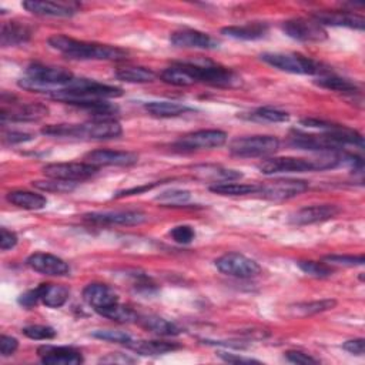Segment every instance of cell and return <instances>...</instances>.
<instances>
[{"mask_svg":"<svg viewBox=\"0 0 365 365\" xmlns=\"http://www.w3.org/2000/svg\"><path fill=\"white\" fill-rule=\"evenodd\" d=\"M49 46L73 60H123L128 57V51L117 46L89 43L65 35L51 36Z\"/></svg>","mask_w":365,"mask_h":365,"instance_id":"1","label":"cell"},{"mask_svg":"<svg viewBox=\"0 0 365 365\" xmlns=\"http://www.w3.org/2000/svg\"><path fill=\"white\" fill-rule=\"evenodd\" d=\"M123 133L114 118H94L83 125H51L42 129V135L50 137H70L86 140H110Z\"/></svg>","mask_w":365,"mask_h":365,"instance_id":"2","label":"cell"},{"mask_svg":"<svg viewBox=\"0 0 365 365\" xmlns=\"http://www.w3.org/2000/svg\"><path fill=\"white\" fill-rule=\"evenodd\" d=\"M120 96H123V90L120 87L103 85L90 79H76V78L69 83L66 89L50 94L53 100L62 101L75 107L83 103L116 99Z\"/></svg>","mask_w":365,"mask_h":365,"instance_id":"3","label":"cell"},{"mask_svg":"<svg viewBox=\"0 0 365 365\" xmlns=\"http://www.w3.org/2000/svg\"><path fill=\"white\" fill-rule=\"evenodd\" d=\"M73 79L75 76L63 68L33 63L26 69V76L20 79L18 85L29 92L51 94L66 89Z\"/></svg>","mask_w":365,"mask_h":365,"instance_id":"4","label":"cell"},{"mask_svg":"<svg viewBox=\"0 0 365 365\" xmlns=\"http://www.w3.org/2000/svg\"><path fill=\"white\" fill-rule=\"evenodd\" d=\"M263 62L278 69L281 72L292 75H307V76H324L328 70L323 68L316 60L297 53H264L260 56Z\"/></svg>","mask_w":365,"mask_h":365,"instance_id":"5","label":"cell"},{"mask_svg":"<svg viewBox=\"0 0 365 365\" xmlns=\"http://www.w3.org/2000/svg\"><path fill=\"white\" fill-rule=\"evenodd\" d=\"M280 140L274 136L238 137L230 143V153L237 157H266L276 153Z\"/></svg>","mask_w":365,"mask_h":365,"instance_id":"6","label":"cell"},{"mask_svg":"<svg viewBox=\"0 0 365 365\" xmlns=\"http://www.w3.org/2000/svg\"><path fill=\"white\" fill-rule=\"evenodd\" d=\"M190 73L196 78L197 83H207L216 87H233L240 83V78L230 69L214 65L211 62L206 63H189L185 62Z\"/></svg>","mask_w":365,"mask_h":365,"instance_id":"7","label":"cell"},{"mask_svg":"<svg viewBox=\"0 0 365 365\" xmlns=\"http://www.w3.org/2000/svg\"><path fill=\"white\" fill-rule=\"evenodd\" d=\"M216 267L225 276L234 278H254L261 274V267L254 260L240 253H227L216 260Z\"/></svg>","mask_w":365,"mask_h":365,"instance_id":"8","label":"cell"},{"mask_svg":"<svg viewBox=\"0 0 365 365\" xmlns=\"http://www.w3.org/2000/svg\"><path fill=\"white\" fill-rule=\"evenodd\" d=\"M281 29L288 37L298 42H323L327 39L326 29L313 18H297L285 20L283 22Z\"/></svg>","mask_w":365,"mask_h":365,"instance_id":"9","label":"cell"},{"mask_svg":"<svg viewBox=\"0 0 365 365\" xmlns=\"http://www.w3.org/2000/svg\"><path fill=\"white\" fill-rule=\"evenodd\" d=\"M309 190V182L304 180H292V178H280L274 180L268 185H260V192L261 197L267 200H274V202H283V200H290L294 199L304 192Z\"/></svg>","mask_w":365,"mask_h":365,"instance_id":"10","label":"cell"},{"mask_svg":"<svg viewBox=\"0 0 365 365\" xmlns=\"http://www.w3.org/2000/svg\"><path fill=\"white\" fill-rule=\"evenodd\" d=\"M46 177L58 178L66 181H83L94 177L99 173V167L89 163H53L43 167Z\"/></svg>","mask_w":365,"mask_h":365,"instance_id":"11","label":"cell"},{"mask_svg":"<svg viewBox=\"0 0 365 365\" xmlns=\"http://www.w3.org/2000/svg\"><path fill=\"white\" fill-rule=\"evenodd\" d=\"M227 142V135L221 130H199L194 133L185 135L175 143V147L185 151L217 149L224 146Z\"/></svg>","mask_w":365,"mask_h":365,"instance_id":"12","label":"cell"},{"mask_svg":"<svg viewBox=\"0 0 365 365\" xmlns=\"http://www.w3.org/2000/svg\"><path fill=\"white\" fill-rule=\"evenodd\" d=\"M147 214L140 210H117L85 214V220L103 225H140L147 221Z\"/></svg>","mask_w":365,"mask_h":365,"instance_id":"13","label":"cell"},{"mask_svg":"<svg viewBox=\"0 0 365 365\" xmlns=\"http://www.w3.org/2000/svg\"><path fill=\"white\" fill-rule=\"evenodd\" d=\"M290 144L299 150L321 151V153H335L341 151V146L328 135H306L301 132H294L290 136Z\"/></svg>","mask_w":365,"mask_h":365,"instance_id":"14","label":"cell"},{"mask_svg":"<svg viewBox=\"0 0 365 365\" xmlns=\"http://www.w3.org/2000/svg\"><path fill=\"white\" fill-rule=\"evenodd\" d=\"M341 213V209L335 204H318L299 209L292 213L288 221L294 225H309L316 223H323L335 218Z\"/></svg>","mask_w":365,"mask_h":365,"instance_id":"15","label":"cell"},{"mask_svg":"<svg viewBox=\"0 0 365 365\" xmlns=\"http://www.w3.org/2000/svg\"><path fill=\"white\" fill-rule=\"evenodd\" d=\"M86 163L103 167V166H116V167H130L139 161V156L133 151H118V150H94L85 156Z\"/></svg>","mask_w":365,"mask_h":365,"instance_id":"16","label":"cell"},{"mask_svg":"<svg viewBox=\"0 0 365 365\" xmlns=\"http://www.w3.org/2000/svg\"><path fill=\"white\" fill-rule=\"evenodd\" d=\"M27 12L46 18H72L79 12L78 4L65 2H42V0H27L22 5Z\"/></svg>","mask_w":365,"mask_h":365,"instance_id":"17","label":"cell"},{"mask_svg":"<svg viewBox=\"0 0 365 365\" xmlns=\"http://www.w3.org/2000/svg\"><path fill=\"white\" fill-rule=\"evenodd\" d=\"M26 264L36 273L50 277H63L70 273L69 264L57 256L46 254V253H35L32 254Z\"/></svg>","mask_w":365,"mask_h":365,"instance_id":"18","label":"cell"},{"mask_svg":"<svg viewBox=\"0 0 365 365\" xmlns=\"http://www.w3.org/2000/svg\"><path fill=\"white\" fill-rule=\"evenodd\" d=\"M43 364L47 365H79L83 362V355L72 347L43 345L37 349Z\"/></svg>","mask_w":365,"mask_h":365,"instance_id":"19","label":"cell"},{"mask_svg":"<svg viewBox=\"0 0 365 365\" xmlns=\"http://www.w3.org/2000/svg\"><path fill=\"white\" fill-rule=\"evenodd\" d=\"M170 42L175 47H185V49L210 50V49L218 47V43L210 35L194 29H182L171 33Z\"/></svg>","mask_w":365,"mask_h":365,"instance_id":"20","label":"cell"},{"mask_svg":"<svg viewBox=\"0 0 365 365\" xmlns=\"http://www.w3.org/2000/svg\"><path fill=\"white\" fill-rule=\"evenodd\" d=\"M83 299L97 313L111 304L118 302V295L110 285L93 283L83 290Z\"/></svg>","mask_w":365,"mask_h":365,"instance_id":"21","label":"cell"},{"mask_svg":"<svg viewBox=\"0 0 365 365\" xmlns=\"http://www.w3.org/2000/svg\"><path fill=\"white\" fill-rule=\"evenodd\" d=\"M316 22L324 26H337V27H349L355 30L365 29V19L347 12H318L311 16Z\"/></svg>","mask_w":365,"mask_h":365,"instance_id":"22","label":"cell"},{"mask_svg":"<svg viewBox=\"0 0 365 365\" xmlns=\"http://www.w3.org/2000/svg\"><path fill=\"white\" fill-rule=\"evenodd\" d=\"M49 114V107L42 103H27L11 110H2V123L6 121H37Z\"/></svg>","mask_w":365,"mask_h":365,"instance_id":"23","label":"cell"},{"mask_svg":"<svg viewBox=\"0 0 365 365\" xmlns=\"http://www.w3.org/2000/svg\"><path fill=\"white\" fill-rule=\"evenodd\" d=\"M33 36V29L19 20H11L4 25L2 27V35H0V43L4 47H11V46H19L26 42H29Z\"/></svg>","mask_w":365,"mask_h":365,"instance_id":"24","label":"cell"},{"mask_svg":"<svg viewBox=\"0 0 365 365\" xmlns=\"http://www.w3.org/2000/svg\"><path fill=\"white\" fill-rule=\"evenodd\" d=\"M221 33L235 40H260L268 33V25L263 22H253L242 26H227Z\"/></svg>","mask_w":365,"mask_h":365,"instance_id":"25","label":"cell"},{"mask_svg":"<svg viewBox=\"0 0 365 365\" xmlns=\"http://www.w3.org/2000/svg\"><path fill=\"white\" fill-rule=\"evenodd\" d=\"M37 288L40 292V302L50 309L65 306L70 295V290L62 284H40Z\"/></svg>","mask_w":365,"mask_h":365,"instance_id":"26","label":"cell"},{"mask_svg":"<svg viewBox=\"0 0 365 365\" xmlns=\"http://www.w3.org/2000/svg\"><path fill=\"white\" fill-rule=\"evenodd\" d=\"M160 79L171 86H178V87H189L197 83L196 78L190 73L187 66L182 63H175L167 69H164L160 73Z\"/></svg>","mask_w":365,"mask_h":365,"instance_id":"27","label":"cell"},{"mask_svg":"<svg viewBox=\"0 0 365 365\" xmlns=\"http://www.w3.org/2000/svg\"><path fill=\"white\" fill-rule=\"evenodd\" d=\"M193 171L199 178L214 181V185L216 182H227L242 177V174L237 170H230V168H224L221 166H213V164L196 166Z\"/></svg>","mask_w":365,"mask_h":365,"instance_id":"28","label":"cell"},{"mask_svg":"<svg viewBox=\"0 0 365 365\" xmlns=\"http://www.w3.org/2000/svg\"><path fill=\"white\" fill-rule=\"evenodd\" d=\"M144 110L153 117L170 118L192 111L193 109L177 101H149L144 104Z\"/></svg>","mask_w":365,"mask_h":365,"instance_id":"29","label":"cell"},{"mask_svg":"<svg viewBox=\"0 0 365 365\" xmlns=\"http://www.w3.org/2000/svg\"><path fill=\"white\" fill-rule=\"evenodd\" d=\"M6 200L11 204L23 210H42L47 204V200L44 196L32 193V192H23V190L8 193Z\"/></svg>","mask_w":365,"mask_h":365,"instance_id":"30","label":"cell"},{"mask_svg":"<svg viewBox=\"0 0 365 365\" xmlns=\"http://www.w3.org/2000/svg\"><path fill=\"white\" fill-rule=\"evenodd\" d=\"M137 323L147 331L154 333L161 337H174L181 333V330L171 321L157 317V316H144L139 317Z\"/></svg>","mask_w":365,"mask_h":365,"instance_id":"31","label":"cell"},{"mask_svg":"<svg viewBox=\"0 0 365 365\" xmlns=\"http://www.w3.org/2000/svg\"><path fill=\"white\" fill-rule=\"evenodd\" d=\"M211 193L218 196H247V194H259L260 185H238V182H216L209 187Z\"/></svg>","mask_w":365,"mask_h":365,"instance_id":"32","label":"cell"},{"mask_svg":"<svg viewBox=\"0 0 365 365\" xmlns=\"http://www.w3.org/2000/svg\"><path fill=\"white\" fill-rule=\"evenodd\" d=\"M337 301L331 299V298H326V299H320V301H310V302H299L292 306L290 310L294 316H299V317H309V316H314V314H320L324 311H330L333 309H335Z\"/></svg>","mask_w":365,"mask_h":365,"instance_id":"33","label":"cell"},{"mask_svg":"<svg viewBox=\"0 0 365 365\" xmlns=\"http://www.w3.org/2000/svg\"><path fill=\"white\" fill-rule=\"evenodd\" d=\"M101 317L104 318H109L111 321H116V323H120V324H129V323H137L139 320V314L128 307V306H123V304L120 302H116V304H111V306L97 311Z\"/></svg>","mask_w":365,"mask_h":365,"instance_id":"34","label":"cell"},{"mask_svg":"<svg viewBox=\"0 0 365 365\" xmlns=\"http://www.w3.org/2000/svg\"><path fill=\"white\" fill-rule=\"evenodd\" d=\"M128 347L140 355H161L180 348V345L166 341H132Z\"/></svg>","mask_w":365,"mask_h":365,"instance_id":"35","label":"cell"},{"mask_svg":"<svg viewBox=\"0 0 365 365\" xmlns=\"http://www.w3.org/2000/svg\"><path fill=\"white\" fill-rule=\"evenodd\" d=\"M116 78L126 83H151L156 80V73L146 68L128 66L116 72Z\"/></svg>","mask_w":365,"mask_h":365,"instance_id":"36","label":"cell"},{"mask_svg":"<svg viewBox=\"0 0 365 365\" xmlns=\"http://www.w3.org/2000/svg\"><path fill=\"white\" fill-rule=\"evenodd\" d=\"M316 85L323 89H328L338 93H345V94H355L358 92V86L354 82L338 76H331V75L320 76L316 80Z\"/></svg>","mask_w":365,"mask_h":365,"instance_id":"37","label":"cell"},{"mask_svg":"<svg viewBox=\"0 0 365 365\" xmlns=\"http://www.w3.org/2000/svg\"><path fill=\"white\" fill-rule=\"evenodd\" d=\"M33 187L42 190V192H47V193H70L76 189L78 182L75 181H66V180H58V178H50L47 177V180H36L32 182Z\"/></svg>","mask_w":365,"mask_h":365,"instance_id":"38","label":"cell"},{"mask_svg":"<svg viewBox=\"0 0 365 365\" xmlns=\"http://www.w3.org/2000/svg\"><path fill=\"white\" fill-rule=\"evenodd\" d=\"M247 118L259 121V123H284V121H288L290 114L273 107H260L249 113Z\"/></svg>","mask_w":365,"mask_h":365,"instance_id":"39","label":"cell"},{"mask_svg":"<svg viewBox=\"0 0 365 365\" xmlns=\"http://www.w3.org/2000/svg\"><path fill=\"white\" fill-rule=\"evenodd\" d=\"M190 199H192L190 192L173 189V190L163 192L160 196L156 197V202H159V203L163 204V206H173V207H177V206L186 204L187 202H190Z\"/></svg>","mask_w":365,"mask_h":365,"instance_id":"40","label":"cell"},{"mask_svg":"<svg viewBox=\"0 0 365 365\" xmlns=\"http://www.w3.org/2000/svg\"><path fill=\"white\" fill-rule=\"evenodd\" d=\"M298 267L302 273L320 280L328 278L334 273V270L327 263H318V261H299Z\"/></svg>","mask_w":365,"mask_h":365,"instance_id":"41","label":"cell"},{"mask_svg":"<svg viewBox=\"0 0 365 365\" xmlns=\"http://www.w3.org/2000/svg\"><path fill=\"white\" fill-rule=\"evenodd\" d=\"M94 338L103 340V341H110V342H116V344H125L129 345L133 338L125 333V331H118V330H97L92 334Z\"/></svg>","mask_w":365,"mask_h":365,"instance_id":"42","label":"cell"},{"mask_svg":"<svg viewBox=\"0 0 365 365\" xmlns=\"http://www.w3.org/2000/svg\"><path fill=\"white\" fill-rule=\"evenodd\" d=\"M22 333L30 338V340H36V341H46V340H53L56 338L57 333L54 328L49 327V326H29L25 327L22 330Z\"/></svg>","mask_w":365,"mask_h":365,"instance_id":"43","label":"cell"},{"mask_svg":"<svg viewBox=\"0 0 365 365\" xmlns=\"http://www.w3.org/2000/svg\"><path fill=\"white\" fill-rule=\"evenodd\" d=\"M324 261L327 264H335V266H347V267H355V266H364L365 257L364 256H341V254H331L326 256Z\"/></svg>","mask_w":365,"mask_h":365,"instance_id":"44","label":"cell"},{"mask_svg":"<svg viewBox=\"0 0 365 365\" xmlns=\"http://www.w3.org/2000/svg\"><path fill=\"white\" fill-rule=\"evenodd\" d=\"M170 237L178 245H190L196 238V231L192 225H177L170 231Z\"/></svg>","mask_w":365,"mask_h":365,"instance_id":"45","label":"cell"},{"mask_svg":"<svg viewBox=\"0 0 365 365\" xmlns=\"http://www.w3.org/2000/svg\"><path fill=\"white\" fill-rule=\"evenodd\" d=\"M19 304L26 309V310H32L35 309L37 304L40 302V292H39V288H33V290H29L26 292H23L20 297H19Z\"/></svg>","mask_w":365,"mask_h":365,"instance_id":"46","label":"cell"},{"mask_svg":"<svg viewBox=\"0 0 365 365\" xmlns=\"http://www.w3.org/2000/svg\"><path fill=\"white\" fill-rule=\"evenodd\" d=\"M18 245V235L6 228H0V249L8 252Z\"/></svg>","mask_w":365,"mask_h":365,"instance_id":"47","label":"cell"},{"mask_svg":"<svg viewBox=\"0 0 365 365\" xmlns=\"http://www.w3.org/2000/svg\"><path fill=\"white\" fill-rule=\"evenodd\" d=\"M18 348H19V342L16 338L9 335L0 337V354H2V357H11L12 354H15Z\"/></svg>","mask_w":365,"mask_h":365,"instance_id":"48","label":"cell"},{"mask_svg":"<svg viewBox=\"0 0 365 365\" xmlns=\"http://www.w3.org/2000/svg\"><path fill=\"white\" fill-rule=\"evenodd\" d=\"M285 358L287 361L292 362V364H317L318 359L313 358L311 355L302 352V351H288L285 352Z\"/></svg>","mask_w":365,"mask_h":365,"instance_id":"49","label":"cell"},{"mask_svg":"<svg viewBox=\"0 0 365 365\" xmlns=\"http://www.w3.org/2000/svg\"><path fill=\"white\" fill-rule=\"evenodd\" d=\"M33 140V136L23 132H9L4 135V142L6 144H20Z\"/></svg>","mask_w":365,"mask_h":365,"instance_id":"50","label":"cell"},{"mask_svg":"<svg viewBox=\"0 0 365 365\" xmlns=\"http://www.w3.org/2000/svg\"><path fill=\"white\" fill-rule=\"evenodd\" d=\"M342 348L345 351H348L349 354L354 355H364V349H365V341L364 338H355V340H349L347 342H344Z\"/></svg>","mask_w":365,"mask_h":365,"instance_id":"51","label":"cell"},{"mask_svg":"<svg viewBox=\"0 0 365 365\" xmlns=\"http://www.w3.org/2000/svg\"><path fill=\"white\" fill-rule=\"evenodd\" d=\"M159 185H161V182H153V185H146V186H142V187H133V189H129V190L118 192L114 197L116 199H121V197H128V196H133V194H142L144 192H149V190L154 189Z\"/></svg>","mask_w":365,"mask_h":365,"instance_id":"52","label":"cell"},{"mask_svg":"<svg viewBox=\"0 0 365 365\" xmlns=\"http://www.w3.org/2000/svg\"><path fill=\"white\" fill-rule=\"evenodd\" d=\"M100 362H104V364H128V362H135V359L125 355V354L113 352V354H109V355L103 357L100 359Z\"/></svg>","mask_w":365,"mask_h":365,"instance_id":"53","label":"cell"},{"mask_svg":"<svg viewBox=\"0 0 365 365\" xmlns=\"http://www.w3.org/2000/svg\"><path fill=\"white\" fill-rule=\"evenodd\" d=\"M220 358L225 362H230V364H259L260 362V361L253 359V358L240 357V355H235V354H224V352L220 354Z\"/></svg>","mask_w":365,"mask_h":365,"instance_id":"54","label":"cell"}]
</instances>
